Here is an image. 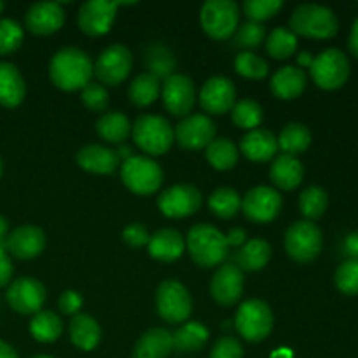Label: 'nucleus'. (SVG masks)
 <instances>
[{
	"label": "nucleus",
	"mask_w": 358,
	"mask_h": 358,
	"mask_svg": "<svg viewBox=\"0 0 358 358\" xmlns=\"http://www.w3.org/2000/svg\"><path fill=\"white\" fill-rule=\"evenodd\" d=\"M215 124L205 114H192L175 128V140L185 150H203L215 140Z\"/></svg>",
	"instance_id": "nucleus-17"
},
{
	"label": "nucleus",
	"mask_w": 358,
	"mask_h": 358,
	"mask_svg": "<svg viewBox=\"0 0 358 358\" xmlns=\"http://www.w3.org/2000/svg\"><path fill=\"white\" fill-rule=\"evenodd\" d=\"M231 119L238 128L252 131V129H257V126H261L262 119H264V110H262L261 103L250 100V98H245V100L234 103L233 110H231Z\"/></svg>",
	"instance_id": "nucleus-39"
},
{
	"label": "nucleus",
	"mask_w": 358,
	"mask_h": 358,
	"mask_svg": "<svg viewBox=\"0 0 358 358\" xmlns=\"http://www.w3.org/2000/svg\"><path fill=\"white\" fill-rule=\"evenodd\" d=\"M282 7V0H245L243 13L248 17V21L262 23V21L271 20L275 14H278Z\"/></svg>",
	"instance_id": "nucleus-45"
},
{
	"label": "nucleus",
	"mask_w": 358,
	"mask_h": 358,
	"mask_svg": "<svg viewBox=\"0 0 358 358\" xmlns=\"http://www.w3.org/2000/svg\"><path fill=\"white\" fill-rule=\"evenodd\" d=\"M13 273L14 268L9 252L6 250V247H0V289L9 285L10 278H13Z\"/></svg>",
	"instance_id": "nucleus-51"
},
{
	"label": "nucleus",
	"mask_w": 358,
	"mask_h": 358,
	"mask_svg": "<svg viewBox=\"0 0 358 358\" xmlns=\"http://www.w3.org/2000/svg\"><path fill=\"white\" fill-rule=\"evenodd\" d=\"M184 248V236L175 229L157 231L149 238V243H147L150 257L159 262H175L182 257Z\"/></svg>",
	"instance_id": "nucleus-26"
},
{
	"label": "nucleus",
	"mask_w": 358,
	"mask_h": 358,
	"mask_svg": "<svg viewBox=\"0 0 358 358\" xmlns=\"http://www.w3.org/2000/svg\"><path fill=\"white\" fill-rule=\"evenodd\" d=\"M208 329L201 322H185L171 334L173 338V350L182 353L199 352L208 341Z\"/></svg>",
	"instance_id": "nucleus-31"
},
{
	"label": "nucleus",
	"mask_w": 358,
	"mask_h": 358,
	"mask_svg": "<svg viewBox=\"0 0 358 358\" xmlns=\"http://www.w3.org/2000/svg\"><path fill=\"white\" fill-rule=\"evenodd\" d=\"M271 261V245L262 238L248 240L236 254V266L241 271H261Z\"/></svg>",
	"instance_id": "nucleus-30"
},
{
	"label": "nucleus",
	"mask_w": 358,
	"mask_h": 358,
	"mask_svg": "<svg viewBox=\"0 0 358 358\" xmlns=\"http://www.w3.org/2000/svg\"><path fill=\"white\" fill-rule=\"evenodd\" d=\"M65 23V10L58 2H37L30 6L24 16V24L34 35H52Z\"/></svg>",
	"instance_id": "nucleus-21"
},
{
	"label": "nucleus",
	"mask_w": 358,
	"mask_h": 358,
	"mask_svg": "<svg viewBox=\"0 0 358 358\" xmlns=\"http://www.w3.org/2000/svg\"><path fill=\"white\" fill-rule=\"evenodd\" d=\"M149 231L145 229V226H142L140 222H131L122 229V240L133 248L145 247L149 243Z\"/></svg>",
	"instance_id": "nucleus-49"
},
{
	"label": "nucleus",
	"mask_w": 358,
	"mask_h": 358,
	"mask_svg": "<svg viewBox=\"0 0 358 358\" xmlns=\"http://www.w3.org/2000/svg\"><path fill=\"white\" fill-rule=\"evenodd\" d=\"M208 208L220 219H233L241 210V198L233 187L215 189L208 198Z\"/></svg>",
	"instance_id": "nucleus-36"
},
{
	"label": "nucleus",
	"mask_w": 358,
	"mask_h": 358,
	"mask_svg": "<svg viewBox=\"0 0 358 358\" xmlns=\"http://www.w3.org/2000/svg\"><path fill=\"white\" fill-rule=\"evenodd\" d=\"M238 147L229 138H215L206 147V159L215 170L227 171L238 163Z\"/></svg>",
	"instance_id": "nucleus-37"
},
{
	"label": "nucleus",
	"mask_w": 358,
	"mask_h": 358,
	"mask_svg": "<svg viewBox=\"0 0 358 358\" xmlns=\"http://www.w3.org/2000/svg\"><path fill=\"white\" fill-rule=\"evenodd\" d=\"M3 247L13 257L21 259V261H30V259L38 257L44 252L45 234L38 226L24 224V226L10 231Z\"/></svg>",
	"instance_id": "nucleus-20"
},
{
	"label": "nucleus",
	"mask_w": 358,
	"mask_h": 358,
	"mask_svg": "<svg viewBox=\"0 0 358 358\" xmlns=\"http://www.w3.org/2000/svg\"><path fill=\"white\" fill-rule=\"evenodd\" d=\"M324 236L320 227L310 220H297L285 233V252L296 262L306 264L320 255Z\"/></svg>",
	"instance_id": "nucleus-10"
},
{
	"label": "nucleus",
	"mask_w": 358,
	"mask_h": 358,
	"mask_svg": "<svg viewBox=\"0 0 358 358\" xmlns=\"http://www.w3.org/2000/svg\"><path fill=\"white\" fill-rule=\"evenodd\" d=\"M173 352V338L166 329L154 327L140 336L133 358H168Z\"/></svg>",
	"instance_id": "nucleus-28"
},
{
	"label": "nucleus",
	"mask_w": 358,
	"mask_h": 358,
	"mask_svg": "<svg viewBox=\"0 0 358 358\" xmlns=\"http://www.w3.org/2000/svg\"><path fill=\"white\" fill-rule=\"evenodd\" d=\"M240 9L233 0H206L199 10L203 31L213 41H226L238 30Z\"/></svg>",
	"instance_id": "nucleus-6"
},
{
	"label": "nucleus",
	"mask_w": 358,
	"mask_h": 358,
	"mask_svg": "<svg viewBox=\"0 0 358 358\" xmlns=\"http://www.w3.org/2000/svg\"><path fill=\"white\" fill-rule=\"evenodd\" d=\"M199 103L205 112L212 115H222L233 110L236 103V87L227 77H212L203 84L199 91Z\"/></svg>",
	"instance_id": "nucleus-19"
},
{
	"label": "nucleus",
	"mask_w": 358,
	"mask_h": 358,
	"mask_svg": "<svg viewBox=\"0 0 358 358\" xmlns=\"http://www.w3.org/2000/svg\"><path fill=\"white\" fill-rule=\"evenodd\" d=\"M273 358H292V353L289 352V350H280V352H276L275 355H273Z\"/></svg>",
	"instance_id": "nucleus-58"
},
{
	"label": "nucleus",
	"mask_w": 358,
	"mask_h": 358,
	"mask_svg": "<svg viewBox=\"0 0 358 358\" xmlns=\"http://www.w3.org/2000/svg\"><path fill=\"white\" fill-rule=\"evenodd\" d=\"M336 287L345 296H358V259L343 262L334 275Z\"/></svg>",
	"instance_id": "nucleus-44"
},
{
	"label": "nucleus",
	"mask_w": 358,
	"mask_h": 358,
	"mask_svg": "<svg viewBox=\"0 0 358 358\" xmlns=\"http://www.w3.org/2000/svg\"><path fill=\"white\" fill-rule=\"evenodd\" d=\"M226 241L229 247H243L247 243V233L241 227L231 229L229 234H226Z\"/></svg>",
	"instance_id": "nucleus-52"
},
{
	"label": "nucleus",
	"mask_w": 358,
	"mask_h": 358,
	"mask_svg": "<svg viewBox=\"0 0 358 358\" xmlns=\"http://www.w3.org/2000/svg\"><path fill=\"white\" fill-rule=\"evenodd\" d=\"M31 358H55V357H49V355H37V357H31Z\"/></svg>",
	"instance_id": "nucleus-59"
},
{
	"label": "nucleus",
	"mask_w": 358,
	"mask_h": 358,
	"mask_svg": "<svg viewBox=\"0 0 358 358\" xmlns=\"http://www.w3.org/2000/svg\"><path fill=\"white\" fill-rule=\"evenodd\" d=\"M210 358H243V346L238 339L226 336L213 345Z\"/></svg>",
	"instance_id": "nucleus-48"
},
{
	"label": "nucleus",
	"mask_w": 358,
	"mask_h": 358,
	"mask_svg": "<svg viewBox=\"0 0 358 358\" xmlns=\"http://www.w3.org/2000/svg\"><path fill=\"white\" fill-rule=\"evenodd\" d=\"M0 358H20V357H17L16 350H14L9 343L0 339Z\"/></svg>",
	"instance_id": "nucleus-55"
},
{
	"label": "nucleus",
	"mask_w": 358,
	"mask_h": 358,
	"mask_svg": "<svg viewBox=\"0 0 358 358\" xmlns=\"http://www.w3.org/2000/svg\"><path fill=\"white\" fill-rule=\"evenodd\" d=\"M243 289L245 275L233 262L219 266L210 283L213 301L220 306H234L243 296Z\"/></svg>",
	"instance_id": "nucleus-18"
},
{
	"label": "nucleus",
	"mask_w": 358,
	"mask_h": 358,
	"mask_svg": "<svg viewBox=\"0 0 358 358\" xmlns=\"http://www.w3.org/2000/svg\"><path fill=\"white\" fill-rule=\"evenodd\" d=\"M310 73L313 83L320 90L336 91L350 79V59L341 49L329 48L315 56L310 65Z\"/></svg>",
	"instance_id": "nucleus-8"
},
{
	"label": "nucleus",
	"mask_w": 358,
	"mask_h": 358,
	"mask_svg": "<svg viewBox=\"0 0 358 358\" xmlns=\"http://www.w3.org/2000/svg\"><path fill=\"white\" fill-rule=\"evenodd\" d=\"M131 135L136 147L149 156H163L175 142V129L161 115L145 114L131 124Z\"/></svg>",
	"instance_id": "nucleus-4"
},
{
	"label": "nucleus",
	"mask_w": 358,
	"mask_h": 358,
	"mask_svg": "<svg viewBox=\"0 0 358 358\" xmlns=\"http://www.w3.org/2000/svg\"><path fill=\"white\" fill-rule=\"evenodd\" d=\"M30 334L38 343H55L63 334V322L55 311L42 310L31 317Z\"/></svg>",
	"instance_id": "nucleus-33"
},
{
	"label": "nucleus",
	"mask_w": 358,
	"mask_h": 358,
	"mask_svg": "<svg viewBox=\"0 0 358 358\" xmlns=\"http://www.w3.org/2000/svg\"><path fill=\"white\" fill-rule=\"evenodd\" d=\"M345 252L350 259H358V231L345 238Z\"/></svg>",
	"instance_id": "nucleus-53"
},
{
	"label": "nucleus",
	"mask_w": 358,
	"mask_h": 358,
	"mask_svg": "<svg viewBox=\"0 0 358 358\" xmlns=\"http://www.w3.org/2000/svg\"><path fill=\"white\" fill-rule=\"evenodd\" d=\"M145 63L149 66V72L154 73L156 77H170L173 76L175 70V58L173 52L166 48V45L154 44L152 48H149L145 55Z\"/></svg>",
	"instance_id": "nucleus-41"
},
{
	"label": "nucleus",
	"mask_w": 358,
	"mask_h": 358,
	"mask_svg": "<svg viewBox=\"0 0 358 358\" xmlns=\"http://www.w3.org/2000/svg\"><path fill=\"white\" fill-rule=\"evenodd\" d=\"M329 206V194L325 189L318 187V185H311V187L304 189L299 196V210L304 215V219L313 222V220L320 219Z\"/></svg>",
	"instance_id": "nucleus-38"
},
{
	"label": "nucleus",
	"mask_w": 358,
	"mask_h": 358,
	"mask_svg": "<svg viewBox=\"0 0 358 358\" xmlns=\"http://www.w3.org/2000/svg\"><path fill=\"white\" fill-rule=\"evenodd\" d=\"M283 206V199L276 189L268 185H257L247 191L241 198V210L245 217L255 224L273 222L280 215Z\"/></svg>",
	"instance_id": "nucleus-11"
},
{
	"label": "nucleus",
	"mask_w": 358,
	"mask_h": 358,
	"mask_svg": "<svg viewBox=\"0 0 358 358\" xmlns=\"http://www.w3.org/2000/svg\"><path fill=\"white\" fill-rule=\"evenodd\" d=\"M308 77L299 66H283L271 77V93L280 100H296L304 93Z\"/></svg>",
	"instance_id": "nucleus-27"
},
{
	"label": "nucleus",
	"mask_w": 358,
	"mask_h": 358,
	"mask_svg": "<svg viewBox=\"0 0 358 358\" xmlns=\"http://www.w3.org/2000/svg\"><path fill=\"white\" fill-rule=\"evenodd\" d=\"M311 62H313V58H311L310 52H301V55H299V63H301V65L310 66Z\"/></svg>",
	"instance_id": "nucleus-57"
},
{
	"label": "nucleus",
	"mask_w": 358,
	"mask_h": 358,
	"mask_svg": "<svg viewBox=\"0 0 358 358\" xmlns=\"http://www.w3.org/2000/svg\"><path fill=\"white\" fill-rule=\"evenodd\" d=\"M276 140L283 154L297 157L311 145V131L303 122H289Z\"/></svg>",
	"instance_id": "nucleus-35"
},
{
	"label": "nucleus",
	"mask_w": 358,
	"mask_h": 358,
	"mask_svg": "<svg viewBox=\"0 0 358 358\" xmlns=\"http://www.w3.org/2000/svg\"><path fill=\"white\" fill-rule=\"evenodd\" d=\"M131 66V51L122 44H112L98 56L96 63H94V76L101 84L119 86L129 76Z\"/></svg>",
	"instance_id": "nucleus-14"
},
{
	"label": "nucleus",
	"mask_w": 358,
	"mask_h": 358,
	"mask_svg": "<svg viewBox=\"0 0 358 358\" xmlns=\"http://www.w3.org/2000/svg\"><path fill=\"white\" fill-rule=\"evenodd\" d=\"M23 27L16 20L10 17L0 20V56L13 55L14 51H17L23 44Z\"/></svg>",
	"instance_id": "nucleus-43"
},
{
	"label": "nucleus",
	"mask_w": 358,
	"mask_h": 358,
	"mask_svg": "<svg viewBox=\"0 0 358 358\" xmlns=\"http://www.w3.org/2000/svg\"><path fill=\"white\" fill-rule=\"evenodd\" d=\"M96 133L108 143H121L131 133V122L121 112H105L96 122Z\"/></svg>",
	"instance_id": "nucleus-34"
},
{
	"label": "nucleus",
	"mask_w": 358,
	"mask_h": 358,
	"mask_svg": "<svg viewBox=\"0 0 358 358\" xmlns=\"http://www.w3.org/2000/svg\"><path fill=\"white\" fill-rule=\"evenodd\" d=\"M161 96H163L164 108L171 115L187 117L196 103L194 80L184 73H173L164 80L161 87Z\"/></svg>",
	"instance_id": "nucleus-15"
},
{
	"label": "nucleus",
	"mask_w": 358,
	"mask_h": 358,
	"mask_svg": "<svg viewBox=\"0 0 358 358\" xmlns=\"http://www.w3.org/2000/svg\"><path fill=\"white\" fill-rule=\"evenodd\" d=\"M275 317L268 303L262 299H248L238 308L234 327L238 334L250 343H261L271 334Z\"/></svg>",
	"instance_id": "nucleus-5"
},
{
	"label": "nucleus",
	"mask_w": 358,
	"mask_h": 358,
	"mask_svg": "<svg viewBox=\"0 0 358 358\" xmlns=\"http://www.w3.org/2000/svg\"><path fill=\"white\" fill-rule=\"evenodd\" d=\"M156 308L168 324H185L192 315V297L184 283L164 280L156 290Z\"/></svg>",
	"instance_id": "nucleus-9"
},
{
	"label": "nucleus",
	"mask_w": 358,
	"mask_h": 358,
	"mask_svg": "<svg viewBox=\"0 0 358 358\" xmlns=\"http://www.w3.org/2000/svg\"><path fill=\"white\" fill-rule=\"evenodd\" d=\"M80 100H83L84 107L90 108L91 112H105L110 103L107 87L100 83H93V80L80 90Z\"/></svg>",
	"instance_id": "nucleus-46"
},
{
	"label": "nucleus",
	"mask_w": 358,
	"mask_h": 358,
	"mask_svg": "<svg viewBox=\"0 0 358 358\" xmlns=\"http://www.w3.org/2000/svg\"><path fill=\"white\" fill-rule=\"evenodd\" d=\"M189 255L199 268H215L227 257L229 245L226 234L210 224H196L191 227L185 240Z\"/></svg>",
	"instance_id": "nucleus-2"
},
{
	"label": "nucleus",
	"mask_w": 358,
	"mask_h": 358,
	"mask_svg": "<svg viewBox=\"0 0 358 358\" xmlns=\"http://www.w3.org/2000/svg\"><path fill=\"white\" fill-rule=\"evenodd\" d=\"M77 164L94 175H110L119 168L117 152L103 145H86L77 152Z\"/></svg>",
	"instance_id": "nucleus-23"
},
{
	"label": "nucleus",
	"mask_w": 358,
	"mask_h": 358,
	"mask_svg": "<svg viewBox=\"0 0 358 358\" xmlns=\"http://www.w3.org/2000/svg\"><path fill=\"white\" fill-rule=\"evenodd\" d=\"M348 45H350V51H352V55L358 58V17L355 20V23H353L352 31H350Z\"/></svg>",
	"instance_id": "nucleus-54"
},
{
	"label": "nucleus",
	"mask_w": 358,
	"mask_h": 358,
	"mask_svg": "<svg viewBox=\"0 0 358 358\" xmlns=\"http://www.w3.org/2000/svg\"><path fill=\"white\" fill-rule=\"evenodd\" d=\"M83 303V296L77 290H65V292H62V296L58 299V306L62 310V313L73 315V317L79 315Z\"/></svg>",
	"instance_id": "nucleus-50"
},
{
	"label": "nucleus",
	"mask_w": 358,
	"mask_h": 358,
	"mask_svg": "<svg viewBox=\"0 0 358 358\" xmlns=\"http://www.w3.org/2000/svg\"><path fill=\"white\" fill-rule=\"evenodd\" d=\"M240 150L247 159L254 163H266L276 157L278 152V140L268 129H252L241 138Z\"/></svg>",
	"instance_id": "nucleus-22"
},
{
	"label": "nucleus",
	"mask_w": 358,
	"mask_h": 358,
	"mask_svg": "<svg viewBox=\"0 0 358 358\" xmlns=\"http://www.w3.org/2000/svg\"><path fill=\"white\" fill-rule=\"evenodd\" d=\"M269 178L282 191H294L304 178V166L296 156L280 154L273 159L269 168Z\"/></svg>",
	"instance_id": "nucleus-25"
},
{
	"label": "nucleus",
	"mask_w": 358,
	"mask_h": 358,
	"mask_svg": "<svg viewBox=\"0 0 358 358\" xmlns=\"http://www.w3.org/2000/svg\"><path fill=\"white\" fill-rule=\"evenodd\" d=\"M2 170H3V166H2V159H0V177H2Z\"/></svg>",
	"instance_id": "nucleus-61"
},
{
	"label": "nucleus",
	"mask_w": 358,
	"mask_h": 358,
	"mask_svg": "<svg viewBox=\"0 0 358 358\" xmlns=\"http://www.w3.org/2000/svg\"><path fill=\"white\" fill-rule=\"evenodd\" d=\"M121 180L128 191L138 196H150L163 185V170L147 156H133L122 161Z\"/></svg>",
	"instance_id": "nucleus-7"
},
{
	"label": "nucleus",
	"mask_w": 358,
	"mask_h": 358,
	"mask_svg": "<svg viewBox=\"0 0 358 358\" xmlns=\"http://www.w3.org/2000/svg\"><path fill=\"white\" fill-rule=\"evenodd\" d=\"M6 299L16 313L35 315L42 311V306L45 303V287L37 278L21 276V278L10 282L6 292Z\"/></svg>",
	"instance_id": "nucleus-16"
},
{
	"label": "nucleus",
	"mask_w": 358,
	"mask_h": 358,
	"mask_svg": "<svg viewBox=\"0 0 358 358\" xmlns=\"http://www.w3.org/2000/svg\"><path fill=\"white\" fill-rule=\"evenodd\" d=\"M161 87L163 84H161L159 77L150 72H143L131 80L128 87V96L136 107H149L159 98Z\"/></svg>",
	"instance_id": "nucleus-32"
},
{
	"label": "nucleus",
	"mask_w": 358,
	"mask_h": 358,
	"mask_svg": "<svg viewBox=\"0 0 358 358\" xmlns=\"http://www.w3.org/2000/svg\"><path fill=\"white\" fill-rule=\"evenodd\" d=\"M266 38V28L262 23H254V21H247L240 27L236 35L238 45L245 48V51L259 48Z\"/></svg>",
	"instance_id": "nucleus-47"
},
{
	"label": "nucleus",
	"mask_w": 358,
	"mask_h": 358,
	"mask_svg": "<svg viewBox=\"0 0 358 358\" xmlns=\"http://www.w3.org/2000/svg\"><path fill=\"white\" fill-rule=\"evenodd\" d=\"M124 2H112V0H87L80 6L77 14V23L83 34L90 37H101L108 34L114 24L115 14Z\"/></svg>",
	"instance_id": "nucleus-13"
},
{
	"label": "nucleus",
	"mask_w": 358,
	"mask_h": 358,
	"mask_svg": "<svg viewBox=\"0 0 358 358\" xmlns=\"http://www.w3.org/2000/svg\"><path fill=\"white\" fill-rule=\"evenodd\" d=\"M70 341L83 352H93L101 341V327L91 315L79 313L72 318L69 325Z\"/></svg>",
	"instance_id": "nucleus-29"
},
{
	"label": "nucleus",
	"mask_w": 358,
	"mask_h": 358,
	"mask_svg": "<svg viewBox=\"0 0 358 358\" xmlns=\"http://www.w3.org/2000/svg\"><path fill=\"white\" fill-rule=\"evenodd\" d=\"M203 205V194L189 184H177L164 189L157 198L159 212L168 219H185L194 215Z\"/></svg>",
	"instance_id": "nucleus-12"
},
{
	"label": "nucleus",
	"mask_w": 358,
	"mask_h": 358,
	"mask_svg": "<svg viewBox=\"0 0 358 358\" xmlns=\"http://www.w3.org/2000/svg\"><path fill=\"white\" fill-rule=\"evenodd\" d=\"M3 9H6V6H3V2H0V14L3 13Z\"/></svg>",
	"instance_id": "nucleus-60"
},
{
	"label": "nucleus",
	"mask_w": 358,
	"mask_h": 358,
	"mask_svg": "<svg viewBox=\"0 0 358 358\" xmlns=\"http://www.w3.org/2000/svg\"><path fill=\"white\" fill-rule=\"evenodd\" d=\"M7 236H9V222L3 215H0V247L6 245Z\"/></svg>",
	"instance_id": "nucleus-56"
},
{
	"label": "nucleus",
	"mask_w": 358,
	"mask_h": 358,
	"mask_svg": "<svg viewBox=\"0 0 358 358\" xmlns=\"http://www.w3.org/2000/svg\"><path fill=\"white\" fill-rule=\"evenodd\" d=\"M290 31L308 38H332L339 31V20L334 10L320 3H303L290 16Z\"/></svg>",
	"instance_id": "nucleus-3"
},
{
	"label": "nucleus",
	"mask_w": 358,
	"mask_h": 358,
	"mask_svg": "<svg viewBox=\"0 0 358 358\" xmlns=\"http://www.w3.org/2000/svg\"><path fill=\"white\" fill-rule=\"evenodd\" d=\"M27 96V84L16 65L0 62V105L6 108H16Z\"/></svg>",
	"instance_id": "nucleus-24"
},
{
	"label": "nucleus",
	"mask_w": 358,
	"mask_h": 358,
	"mask_svg": "<svg viewBox=\"0 0 358 358\" xmlns=\"http://www.w3.org/2000/svg\"><path fill=\"white\" fill-rule=\"evenodd\" d=\"M234 69L245 79L261 80L269 73V65L266 59L252 51H243L234 59Z\"/></svg>",
	"instance_id": "nucleus-42"
},
{
	"label": "nucleus",
	"mask_w": 358,
	"mask_h": 358,
	"mask_svg": "<svg viewBox=\"0 0 358 358\" xmlns=\"http://www.w3.org/2000/svg\"><path fill=\"white\" fill-rule=\"evenodd\" d=\"M93 76V59L83 49L63 48L49 62V79L62 91L83 90Z\"/></svg>",
	"instance_id": "nucleus-1"
},
{
	"label": "nucleus",
	"mask_w": 358,
	"mask_h": 358,
	"mask_svg": "<svg viewBox=\"0 0 358 358\" xmlns=\"http://www.w3.org/2000/svg\"><path fill=\"white\" fill-rule=\"evenodd\" d=\"M266 51L275 59L290 58L297 51V35L283 27L275 28L266 41Z\"/></svg>",
	"instance_id": "nucleus-40"
}]
</instances>
